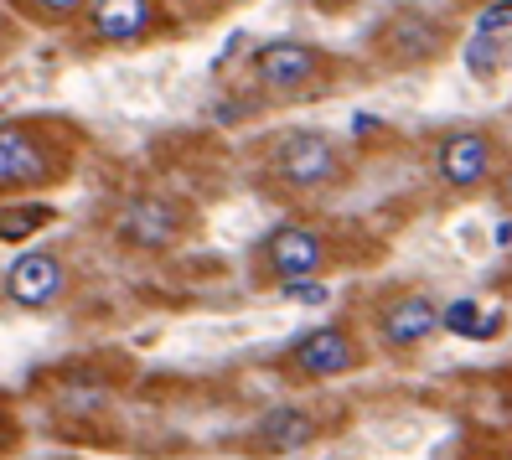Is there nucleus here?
<instances>
[{
	"label": "nucleus",
	"instance_id": "9d476101",
	"mask_svg": "<svg viewBox=\"0 0 512 460\" xmlns=\"http://www.w3.org/2000/svg\"><path fill=\"white\" fill-rule=\"evenodd\" d=\"M63 285H68V269H63V259L57 254H21L16 264H11V274H6V290H11V300L16 305H26V311H47V305L63 295Z\"/></svg>",
	"mask_w": 512,
	"mask_h": 460
},
{
	"label": "nucleus",
	"instance_id": "20e7f679",
	"mask_svg": "<svg viewBox=\"0 0 512 460\" xmlns=\"http://www.w3.org/2000/svg\"><path fill=\"white\" fill-rule=\"evenodd\" d=\"M326 52L311 47V42H264L254 52V83L264 88V94H316L321 78H326Z\"/></svg>",
	"mask_w": 512,
	"mask_h": 460
},
{
	"label": "nucleus",
	"instance_id": "f8f14e48",
	"mask_svg": "<svg viewBox=\"0 0 512 460\" xmlns=\"http://www.w3.org/2000/svg\"><path fill=\"white\" fill-rule=\"evenodd\" d=\"M254 440L264 450H300V445L316 440V419L306 409H269L254 429Z\"/></svg>",
	"mask_w": 512,
	"mask_h": 460
},
{
	"label": "nucleus",
	"instance_id": "4468645a",
	"mask_svg": "<svg viewBox=\"0 0 512 460\" xmlns=\"http://www.w3.org/2000/svg\"><path fill=\"white\" fill-rule=\"evenodd\" d=\"M47 218H52V207H37V202L6 207V212H0V243H21L26 233H37Z\"/></svg>",
	"mask_w": 512,
	"mask_h": 460
},
{
	"label": "nucleus",
	"instance_id": "f3484780",
	"mask_svg": "<svg viewBox=\"0 0 512 460\" xmlns=\"http://www.w3.org/2000/svg\"><path fill=\"white\" fill-rule=\"evenodd\" d=\"M280 290H285V300H306V305H321L326 300V285L321 280H290Z\"/></svg>",
	"mask_w": 512,
	"mask_h": 460
},
{
	"label": "nucleus",
	"instance_id": "6ab92c4d",
	"mask_svg": "<svg viewBox=\"0 0 512 460\" xmlns=\"http://www.w3.org/2000/svg\"><path fill=\"white\" fill-rule=\"evenodd\" d=\"M461 6H476L481 11V6H492V0H461Z\"/></svg>",
	"mask_w": 512,
	"mask_h": 460
},
{
	"label": "nucleus",
	"instance_id": "39448f33",
	"mask_svg": "<svg viewBox=\"0 0 512 460\" xmlns=\"http://www.w3.org/2000/svg\"><path fill=\"white\" fill-rule=\"evenodd\" d=\"M259 264L275 285L290 280H321V269L331 264V243L321 238V228L311 223H280L259 243Z\"/></svg>",
	"mask_w": 512,
	"mask_h": 460
},
{
	"label": "nucleus",
	"instance_id": "f03ea898",
	"mask_svg": "<svg viewBox=\"0 0 512 460\" xmlns=\"http://www.w3.org/2000/svg\"><path fill=\"white\" fill-rule=\"evenodd\" d=\"M502 150H497V135L481 130V125H461V130H445L435 140V181L450 192V197H476L497 181V166Z\"/></svg>",
	"mask_w": 512,
	"mask_h": 460
},
{
	"label": "nucleus",
	"instance_id": "423d86ee",
	"mask_svg": "<svg viewBox=\"0 0 512 460\" xmlns=\"http://www.w3.org/2000/svg\"><path fill=\"white\" fill-rule=\"evenodd\" d=\"M285 367L306 383L342 378V373H352V367H363V347H357V336L347 326H316L285 352Z\"/></svg>",
	"mask_w": 512,
	"mask_h": 460
},
{
	"label": "nucleus",
	"instance_id": "dca6fc26",
	"mask_svg": "<svg viewBox=\"0 0 512 460\" xmlns=\"http://www.w3.org/2000/svg\"><path fill=\"white\" fill-rule=\"evenodd\" d=\"M471 26H476V37H502V32H512V0H492V6H481Z\"/></svg>",
	"mask_w": 512,
	"mask_h": 460
},
{
	"label": "nucleus",
	"instance_id": "9b49d317",
	"mask_svg": "<svg viewBox=\"0 0 512 460\" xmlns=\"http://www.w3.org/2000/svg\"><path fill=\"white\" fill-rule=\"evenodd\" d=\"M47 176H52L47 145L26 125H0V192L32 187V181H47Z\"/></svg>",
	"mask_w": 512,
	"mask_h": 460
},
{
	"label": "nucleus",
	"instance_id": "7ed1b4c3",
	"mask_svg": "<svg viewBox=\"0 0 512 460\" xmlns=\"http://www.w3.org/2000/svg\"><path fill=\"white\" fill-rule=\"evenodd\" d=\"M373 47H378V57H383L388 68L435 63V57L450 47V21L445 16H430L425 6H399L373 32Z\"/></svg>",
	"mask_w": 512,
	"mask_h": 460
},
{
	"label": "nucleus",
	"instance_id": "a211bd4d",
	"mask_svg": "<svg viewBox=\"0 0 512 460\" xmlns=\"http://www.w3.org/2000/svg\"><path fill=\"white\" fill-rule=\"evenodd\" d=\"M32 6H37L42 16H52V21H63V16H73L78 6H88V0H32Z\"/></svg>",
	"mask_w": 512,
	"mask_h": 460
},
{
	"label": "nucleus",
	"instance_id": "f257e3e1",
	"mask_svg": "<svg viewBox=\"0 0 512 460\" xmlns=\"http://www.w3.org/2000/svg\"><path fill=\"white\" fill-rule=\"evenodd\" d=\"M269 171H275V181L285 192L311 197V192L337 187V181L347 176V161H342V145L326 130H290L275 145V156H269Z\"/></svg>",
	"mask_w": 512,
	"mask_h": 460
},
{
	"label": "nucleus",
	"instance_id": "6e6552de",
	"mask_svg": "<svg viewBox=\"0 0 512 460\" xmlns=\"http://www.w3.org/2000/svg\"><path fill=\"white\" fill-rule=\"evenodd\" d=\"M119 238L135 243V249H171L176 238H182V207H176L171 197H130L125 207H119Z\"/></svg>",
	"mask_w": 512,
	"mask_h": 460
},
{
	"label": "nucleus",
	"instance_id": "0eeeda50",
	"mask_svg": "<svg viewBox=\"0 0 512 460\" xmlns=\"http://www.w3.org/2000/svg\"><path fill=\"white\" fill-rule=\"evenodd\" d=\"M440 316H445V305L425 290L394 295L378 311V342L388 352H414V347H425L430 336H440Z\"/></svg>",
	"mask_w": 512,
	"mask_h": 460
},
{
	"label": "nucleus",
	"instance_id": "ddd939ff",
	"mask_svg": "<svg viewBox=\"0 0 512 460\" xmlns=\"http://www.w3.org/2000/svg\"><path fill=\"white\" fill-rule=\"evenodd\" d=\"M497 326H502V316L481 321L476 300H456V305H445V316H440V331H456V336H492Z\"/></svg>",
	"mask_w": 512,
	"mask_h": 460
},
{
	"label": "nucleus",
	"instance_id": "1a4fd4ad",
	"mask_svg": "<svg viewBox=\"0 0 512 460\" xmlns=\"http://www.w3.org/2000/svg\"><path fill=\"white\" fill-rule=\"evenodd\" d=\"M156 0H88V32L109 47H130L156 32Z\"/></svg>",
	"mask_w": 512,
	"mask_h": 460
},
{
	"label": "nucleus",
	"instance_id": "2eb2a0df",
	"mask_svg": "<svg viewBox=\"0 0 512 460\" xmlns=\"http://www.w3.org/2000/svg\"><path fill=\"white\" fill-rule=\"evenodd\" d=\"M502 37H471V47H466V68L471 73H481V78H487L497 63H502Z\"/></svg>",
	"mask_w": 512,
	"mask_h": 460
}]
</instances>
